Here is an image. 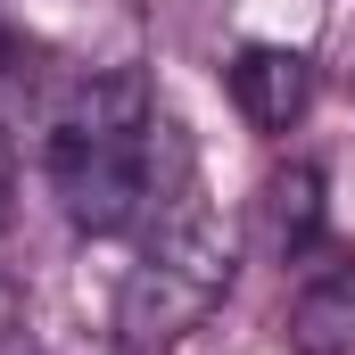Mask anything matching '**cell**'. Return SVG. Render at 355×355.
<instances>
[{"mask_svg":"<svg viewBox=\"0 0 355 355\" xmlns=\"http://www.w3.org/2000/svg\"><path fill=\"white\" fill-rule=\"evenodd\" d=\"M157 149H166V174L149 166V240L116 289V347L124 355H166L182 347L223 297H232V272H240V240L232 223L207 207L198 166L182 149V124H157Z\"/></svg>","mask_w":355,"mask_h":355,"instance_id":"obj_1","label":"cell"},{"mask_svg":"<svg viewBox=\"0 0 355 355\" xmlns=\"http://www.w3.org/2000/svg\"><path fill=\"white\" fill-rule=\"evenodd\" d=\"M50 190L67 207V223L91 240H116L132 232L157 190H149V132H83V124H58L50 132Z\"/></svg>","mask_w":355,"mask_h":355,"instance_id":"obj_2","label":"cell"},{"mask_svg":"<svg viewBox=\"0 0 355 355\" xmlns=\"http://www.w3.org/2000/svg\"><path fill=\"white\" fill-rule=\"evenodd\" d=\"M314 99V58L289 50V42H248L232 58V107L257 124V132H289Z\"/></svg>","mask_w":355,"mask_h":355,"instance_id":"obj_3","label":"cell"},{"mask_svg":"<svg viewBox=\"0 0 355 355\" xmlns=\"http://www.w3.org/2000/svg\"><path fill=\"white\" fill-rule=\"evenodd\" d=\"M265 248L281 265H297L314 240H322V166H306V157H289L281 174L265 182Z\"/></svg>","mask_w":355,"mask_h":355,"instance_id":"obj_4","label":"cell"},{"mask_svg":"<svg viewBox=\"0 0 355 355\" xmlns=\"http://www.w3.org/2000/svg\"><path fill=\"white\" fill-rule=\"evenodd\" d=\"M289 355H355V272H314L289 297Z\"/></svg>","mask_w":355,"mask_h":355,"instance_id":"obj_5","label":"cell"},{"mask_svg":"<svg viewBox=\"0 0 355 355\" xmlns=\"http://www.w3.org/2000/svg\"><path fill=\"white\" fill-rule=\"evenodd\" d=\"M0 223H8V174H0Z\"/></svg>","mask_w":355,"mask_h":355,"instance_id":"obj_6","label":"cell"}]
</instances>
